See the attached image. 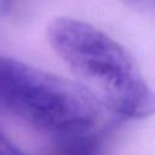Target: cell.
Wrapping results in <instances>:
<instances>
[{
    "instance_id": "obj_2",
    "label": "cell",
    "mask_w": 155,
    "mask_h": 155,
    "mask_svg": "<svg viewBox=\"0 0 155 155\" xmlns=\"http://www.w3.org/2000/svg\"><path fill=\"white\" fill-rule=\"evenodd\" d=\"M0 104L53 139L96 131L101 103L78 81L0 57Z\"/></svg>"
},
{
    "instance_id": "obj_5",
    "label": "cell",
    "mask_w": 155,
    "mask_h": 155,
    "mask_svg": "<svg viewBox=\"0 0 155 155\" xmlns=\"http://www.w3.org/2000/svg\"><path fill=\"white\" fill-rule=\"evenodd\" d=\"M131 4H134L137 6H142L145 8H151L155 7V0H126Z\"/></svg>"
},
{
    "instance_id": "obj_1",
    "label": "cell",
    "mask_w": 155,
    "mask_h": 155,
    "mask_svg": "<svg viewBox=\"0 0 155 155\" xmlns=\"http://www.w3.org/2000/svg\"><path fill=\"white\" fill-rule=\"evenodd\" d=\"M46 34L76 81L104 109L132 120L155 115V91L126 48L108 34L70 17L51 21Z\"/></svg>"
},
{
    "instance_id": "obj_4",
    "label": "cell",
    "mask_w": 155,
    "mask_h": 155,
    "mask_svg": "<svg viewBox=\"0 0 155 155\" xmlns=\"http://www.w3.org/2000/svg\"><path fill=\"white\" fill-rule=\"evenodd\" d=\"M0 155H29V154L24 153L21 148L16 147V144H13L11 139H8L6 134H4L0 130Z\"/></svg>"
},
{
    "instance_id": "obj_3",
    "label": "cell",
    "mask_w": 155,
    "mask_h": 155,
    "mask_svg": "<svg viewBox=\"0 0 155 155\" xmlns=\"http://www.w3.org/2000/svg\"><path fill=\"white\" fill-rule=\"evenodd\" d=\"M44 155H102L101 137L92 131L54 138L52 148Z\"/></svg>"
}]
</instances>
